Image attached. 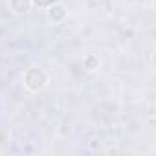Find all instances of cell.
I'll return each mask as SVG.
<instances>
[{"mask_svg": "<svg viewBox=\"0 0 156 156\" xmlns=\"http://www.w3.org/2000/svg\"><path fill=\"white\" fill-rule=\"evenodd\" d=\"M46 83V75L39 70V68H31L28 73H26V85L31 88V90H39L42 88Z\"/></svg>", "mask_w": 156, "mask_h": 156, "instance_id": "6da1fadb", "label": "cell"}, {"mask_svg": "<svg viewBox=\"0 0 156 156\" xmlns=\"http://www.w3.org/2000/svg\"><path fill=\"white\" fill-rule=\"evenodd\" d=\"M11 6L17 13H24L30 6V0H11Z\"/></svg>", "mask_w": 156, "mask_h": 156, "instance_id": "7a4b0ae2", "label": "cell"}, {"mask_svg": "<svg viewBox=\"0 0 156 156\" xmlns=\"http://www.w3.org/2000/svg\"><path fill=\"white\" fill-rule=\"evenodd\" d=\"M50 17H51L53 20H61V19L64 17V8H62V6H53V8L50 9Z\"/></svg>", "mask_w": 156, "mask_h": 156, "instance_id": "3957f363", "label": "cell"}, {"mask_svg": "<svg viewBox=\"0 0 156 156\" xmlns=\"http://www.w3.org/2000/svg\"><path fill=\"white\" fill-rule=\"evenodd\" d=\"M33 2H35L37 6H41V8H50L55 0H33Z\"/></svg>", "mask_w": 156, "mask_h": 156, "instance_id": "277c9868", "label": "cell"}]
</instances>
